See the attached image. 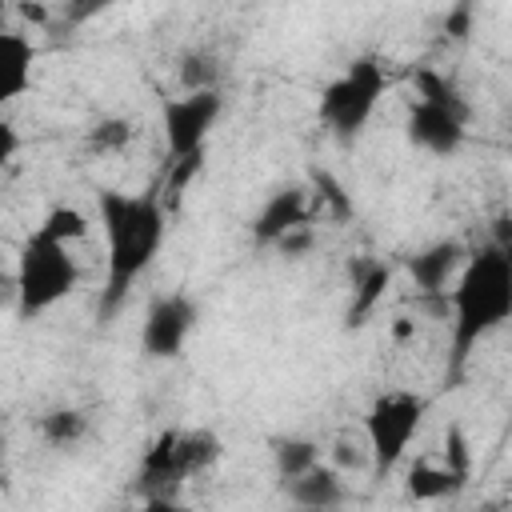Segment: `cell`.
<instances>
[{"instance_id": "6da1fadb", "label": "cell", "mask_w": 512, "mask_h": 512, "mask_svg": "<svg viewBox=\"0 0 512 512\" xmlns=\"http://www.w3.org/2000/svg\"><path fill=\"white\" fill-rule=\"evenodd\" d=\"M96 212H100V228L108 240V272H104V292L96 308H100V320H112L120 304L128 300V288L156 260L164 244V228H168V208L160 200V188H148V192L100 188Z\"/></svg>"}, {"instance_id": "7a4b0ae2", "label": "cell", "mask_w": 512, "mask_h": 512, "mask_svg": "<svg viewBox=\"0 0 512 512\" xmlns=\"http://www.w3.org/2000/svg\"><path fill=\"white\" fill-rule=\"evenodd\" d=\"M452 332H448V388L460 384L472 348L512 316V252L508 240H488L464 256L452 288Z\"/></svg>"}, {"instance_id": "3957f363", "label": "cell", "mask_w": 512, "mask_h": 512, "mask_svg": "<svg viewBox=\"0 0 512 512\" xmlns=\"http://www.w3.org/2000/svg\"><path fill=\"white\" fill-rule=\"evenodd\" d=\"M80 284V264L64 240L48 232H32L16 256V316L36 320L60 300H68Z\"/></svg>"}, {"instance_id": "277c9868", "label": "cell", "mask_w": 512, "mask_h": 512, "mask_svg": "<svg viewBox=\"0 0 512 512\" xmlns=\"http://www.w3.org/2000/svg\"><path fill=\"white\" fill-rule=\"evenodd\" d=\"M468 120H472V108L456 92V84L432 68H420L416 72V100H412L408 120H404L408 140L432 156H452V152H460V144L468 136Z\"/></svg>"}, {"instance_id": "5b68a950", "label": "cell", "mask_w": 512, "mask_h": 512, "mask_svg": "<svg viewBox=\"0 0 512 512\" xmlns=\"http://www.w3.org/2000/svg\"><path fill=\"white\" fill-rule=\"evenodd\" d=\"M384 88H388L384 64H380L376 56H356V60L320 92V104H316L320 124H324L340 144L356 140V136L364 132V124L372 120V112H376Z\"/></svg>"}, {"instance_id": "8992f818", "label": "cell", "mask_w": 512, "mask_h": 512, "mask_svg": "<svg viewBox=\"0 0 512 512\" xmlns=\"http://www.w3.org/2000/svg\"><path fill=\"white\" fill-rule=\"evenodd\" d=\"M428 412V400L416 392H380L364 416V440H368V468L376 476L396 472V464L404 460L412 436L420 432Z\"/></svg>"}, {"instance_id": "52a82bcc", "label": "cell", "mask_w": 512, "mask_h": 512, "mask_svg": "<svg viewBox=\"0 0 512 512\" xmlns=\"http://www.w3.org/2000/svg\"><path fill=\"white\" fill-rule=\"evenodd\" d=\"M220 112H224L220 88H192V92H184V96L160 100V128H164L168 160L204 152V144H208V136H212Z\"/></svg>"}, {"instance_id": "ba28073f", "label": "cell", "mask_w": 512, "mask_h": 512, "mask_svg": "<svg viewBox=\"0 0 512 512\" xmlns=\"http://www.w3.org/2000/svg\"><path fill=\"white\" fill-rule=\"evenodd\" d=\"M196 328V304L184 292H168L156 296L144 312V328H140V348L152 360H172L184 352L188 336Z\"/></svg>"}, {"instance_id": "9c48e42d", "label": "cell", "mask_w": 512, "mask_h": 512, "mask_svg": "<svg viewBox=\"0 0 512 512\" xmlns=\"http://www.w3.org/2000/svg\"><path fill=\"white\" fill-rule=\"evenodd\" d=\"M468 248L460 240H436V244H424L420 252H412L404 260L416 292L436 308V312H448V284L456 280L460 264H464Z\"/></svg>"}, {"instance_id": "30bf717a", "label": "cell", "mask_w": 512, "mask_h": 512, "mask_svg": "<svg viewBox=\"0 0 512 512\" xmlns=\"http://www.w3.org/2000/svg\"><path fill=\"white\" fill-rule=\"evenodd\" d=\"M136 484H140V492L152 508H164V504L176 500V488L184 484V476L176 468V428L160 432L148 444V452L140 460V472H136Z\"/></svg>"}, {"instance_id": "8fae6325", "label": "cell", "mask_w": 512, "mask_h": 512, "mask_svg": "<svg viewBox=\"0 0 512 512\" xmlns=\"http://www.w3.org/2000/svg\"><path fill=\"white\" fill-rule=\"evenodd\" d=\"M300 224H308V192L304 188H280L252 216V240L256 244H276L284 232H292Z\"/></svg>"}, {"instance_id": "7c38bea8", "label": "cell", "mask_w": 512, "mask_h": 512, "mask_svg": "<svg viewBox=\"0 0 512 512\" xmlns=\"http://www.w3.org/2000/svg\"><path fill=\"white\" fill-rule=\"evenodd\" d=\"M32 64H36L32 40L24 32L0 28V108H8L32 88Z\"/></svg>"}, {"instance_id": "4fadbf2b", "label": "cell", "mask_w": 512, "mask_h": 512, "mask_svg": "<svg viewBox=\"0 0 512 512\" xmlns=\"http://www.w3.org/2000/svg\"><path fill=\"white\" fill-rule=\"evenodd\" d=\"M284 492L292 504L300 508H336L344 504V480H340V468H328V464H312L308 472L284 480Z\"/></svg>"}, {"instance_id": "5bb4252c", "label": "cell", "mask_w": 512, "mask_h": 512, "mask_svg": "<svg viewBox=\"0 0 512 512\" xmlns=\"http://www.w3.org/2000/svg\"><path fill=\"white\" fill-rule=\"evenodd\" d=\"M388 284H392V264H384V260H360V264L352 268V304H348V328H360V324H364V320L376 312V304L384 300Z\"/></svg>"}, {"instance_id": "9a60e30c", "label": "cell", "mask_w": 512, "mask_h": 512, "mask_svg": "<svg viewBox=\"0 0 512 512\" xmlns=\"http://www.w3.org/2000/svg\"><path fill=\"white\" fill-rule=\"evenodd\" d=\"M220 436L208 432V428H192V432H176V468L184 480L208 472L216 460H220Z\"/></svg>"}, {"instance_id": "2e32d148", "label": "cell", "mask_w": 512, "mask_h": 512, "mask_svg": "<svg viewBox=\"0 0 512 512\" xmlns=\"http://www.w3.org/2000/svg\"><path fill=\"white\" fill-rule=\"evenodd\" d=\"M404 488H408L412 500H444V496H452L456 488H464V480H460L444 460H440V464H432V460H416V464L408 468Z\"/></svg>"}, {"instance_id": "e0dca14e", "label": "cell", "mask_w": 512, "mask_h": 512, "mask_svg": "<svg viewBox=\"0 0 512 512\" xmlns=\"http://www.w3.org/2000/svg\"><path fill=\"white\" fill-rule=\"evenodd\" d=\"M272 460H276V476L280 480H292V476L308 472L320 460V444L316 440H304V436H288V440H276L272 444Z\"/></svg>"}, {"instance_id": "ac0fdd59", "label": "cell", "mask_w": 512, "mask_h": 512, "mask_svg": "<svg viewBox=\"0 0 512 512\" xmlns=\"http://www.w3.org/2000/svg\"><path fill=\"white\" fill-rule=\"evenodd\" d=\"M84 432H88V420L76 408H52L40 416V436L52 448H72L76 440H84Z\"/></svg>"}, {"instance_id": "d6986e66", "label": "cell", "mask_w": 512, "mask_h": 512, "mask_svg": "<svg viewBox=\"0 0 512 512\" xmlns=\"http://www.w3.org/2000/svg\"><path fill=\"white\" fill-rule=\"evenodd\" d=\"M40 232H48V236L72 244V240H84V236H88V216H84L80 208H72V204H56V208L40 220Z\"/></svg>"}, {"instance_id": "ffe728a7", "label": "cell", "mask_w": 512, "mask_h": 512, "mask_svg": "<svg viewBox=\"0 0 512 512\" xmlns=\"http://www.w3.org/2000/svg\"><path fill=\"white\" fill-rule=\"evenodd\" d=\"M128 140H132V120L108 116V120L92 124V132H88V152H96V156L120 152V148H128Z\"/></svg>"}, {"instance_id": "44dd1931", "label": "cell", "mask_w": 512, "mask_h": 512, "mask_svg": "<svg viewBox=\"0 0 512 512\" xmlns=\"http://www.w3.org/2000/svg\"><path fill=\"white\" fill-rule=\"evenodd\" d=\"M180 84H184V92H192V88H216V64H212V56H204V52L184 56Z\"/></svg>"}, {"instance_id": "7402d4cb", "label": "cell", "mask_w": 512, "mask_h": 512, "mask_svg": "<svg viewBox=\"0 0 512 512\" xmlns=\"http://www.w3.org/2000/svg\"><path fill=\"white\" fill-rule=\"evenodd\" d=\"M444 464L460 480H468V472H472V456H468V440H464V428L460 424H448V432H444Z\"/></svg>"}, {"instance_id": "603a6c76", "label": "cell", "mask_w": 512, "mask_h": 512, "mask_svg": "<svg viewBox=\"0 0 512 512\" xmlns=\"http://www.w3.org/2000/svg\"><path fill=\"white\" fill-rule=\"evenodd\" d=\"M316 188H320V200L336 212V216H348L352 212V204H348V196H344V188L328 176V172H316Z\"/></svg>"}, {"instance_id": "cb8c5ba5", "label": "cell", "mask_w": 512, "mask_h": 512, "mask_svg": "<svg viewBox=\"0 0 512 512\" xmlns=\"http://www.w3.org/2000/svg\"><path fill=\"white\" fill-rule=\"evenodd\" d=\"M332 460H336L340 472H348V468H364V464H368V448H356L352 440H336Z\"/></svg>"}, {"instance_id": "d4e9b609", "label": "cell", "mask_w": 512, "mask_h": 512, "mask_svg": "<svg viewBox=\"0 0 512 512\" xmlns=\"http://www.w3.org/2000/svg\"><path fill=\"white\" fill-rule=\"evenodd\" d=\"M16 152H20V132H16V124L8 116H0V172L12 164Z\"/></svg>"}, {"instance_id": "484cf974", "label": "cell", "mask_w": 512, "mask_h": 512, "mask_svg": "<svg viewBox=\"0 0 512 512\" xmlns=\"http://www.w3.org/2000/svg\"><path fill=\"white\" fill-rule=\"evenodd\" d=\"M112 0H68V20L80 24V20H92L96 12H104Z\"/></svg>"}, {"instance_id": "4316f807", "label": "cell", "mask_w": 512, "mask_h": 512, "mask_svg": "<svg viewBox=\"0 0 512 512\" xmlns=\"http://www.w3.org/2000/svg\"><path fill=\"white\" fill-rule=\"evenodd\" d=\"M4 300L16 304V272H4V268H0V304H4Z\"/></svg>"}, {"instance_id": "83f0119b", "label": "cell", "mask_w": 512, "mask_h": 512, "mask_svg": "<svg viewBox=\"0 0 512 512\" xmlns=\"http://www.w3.org/2000/svg\"><path fill=\"white\" fill-rule=\"evenodd\" d=\"M0 480H4V444H0Z\"/></svg>"}]
</instances>
